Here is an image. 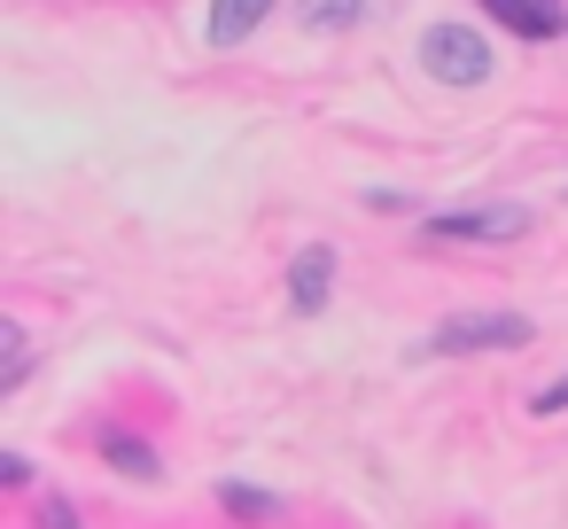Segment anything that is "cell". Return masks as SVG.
Listing matches in <instances>:
<instances>
[{"instance_id":"obj_4","label":"cell","mask_w":568,"mask_h":529,"mask_svg":"<svg viewBox=\"0 0 568 529\" xmlns=\"http://www.w3.org/2000/svg\"><path fill=\"white\" fill-rule=\"evenodd\" d=\"M327 296H335V250H327V242H312V250L288 265V304H296L304 319H320V312H327Z\"/></svg>"},{"instance_id":"obj_7","label":"cell","mask_w":568,"mask_h":529,"mask_svg":"<svg viewBox=\"0 0 568 529\" xmlns=\"http://www.w3.org/2000/svg\"><path fill=\"white\" fill-rule=\"evenodd\" d=\"M102 451H110V467H118V475H133V482H164V459H156L141 436H110Z\"/></svg>"},{"instance_id":"obj_9","label":"cell","mask_w":568,"mask_h":529,"mask_svg":"<svg viewBox=\"0 0 568 529\" xmlns=\"http://www.w3.org/2000/svg\"><path fill=\"white\" fill-rule=\"evenodd\" d=\"M0 343H9V366H0V397H17V389L32 382V343H24V327H0Z\"/></svg>"},{"instance_id":"obj_11","label":"cell","mask_w":568,"mask_h":529,"mask_svg":"<svg viewBox=\"0 0 568 529\" xmlns=\"http://www.w3.org/2000/svg\"><path fill=\"white\" fill-rule=\"evenodd\" d=\"M40 529H87L71 498H40Z\"/></svg>"},{"instance_id":"obj_3","label":"cell","mask_w":568,"mask_h":529,"mask_svg":"<svg viewBox=\"0 0 568 529\" xmlns=\"http://www.w3.org/2000/svg\"><path fill=\"white\" fill-rule=\"evenodd\" d=\"M420 63H428V79H444V87H483V79H490V40L467 32V24H436V32L420 40Z\"/></svg>"},{"instance_id":"obj_2","label":"cell","mask_w":568,"mask_h":529,"mask_svg":"<svg viewBox=\"0 0 568 529\" xmlns=\"http://www.w3.org/2000/svg\"><path fill=\"white\" fill-rule=\"evenodd\" d=\"M537 226V211L529 203H467V211H436V218H420V234L428 242H521Z\"/></svg>"},{"instance_id":"obj_5","label":"cell","mask_w":568,"mask_h":529,"mask_svg":"<svg viewBox=\"0 0 568 529\" xmlns=\"http://www.w3.org/2000/svg\"><path fill=\"white\" fill-rule=\"evenodd\" d=\"M483 9L506 24V32H521V40H560V0H483Z\"/></svg>"},{"instance_id":"obj_1","label":"cell","mask_w":568,"mask_h":529,"mask_svg":"<svg viewBox=\"0 0 568 529\" xmlns=\"http://www.w3.org/2000/svg\"><path fill=\"white\" fill-rule=\"evenodd\" d=\"M529 335H537V319H529V312H452V319H436V327H428L420 358H475V350H521Z\"/></svg>"},{"instance_id":"obj_12","label":"cell","mask_w":568,"mask_h":529,"mask_svg":"<svg viewBox=\"0 0 568 529\" xmlns=\"http://www.w3.org/2000/svg\"><path fill=\"white\" fill-rule=\"evenodd\" d=\"M529 413H568V374H560V382H545V389L529 397Z\"/></svg>"},{"instance_id":"obj_6","label":"cell","mask_w":568,"mask_h":529,"mask_svg":"<svg viewBox=\"0 0 568 529\" xmlns=\"http://www.w3.org/2000/svg\"><path fill=\"white\" fill-rule=\"evenodd\" d=\"M273 17V0H211V48H242Z\"/></svg>"},{"instance_id":"obj_10","label":"cell","mask_w":568,"mask_h":529,"mask_svg":"<svg viewBox=\"0 0 568 529\" xmlns=\"http://www.w3.org/2000/svg\"><path fill=\"white\" fill-rule=\"evenodd\" d=\"M358 9L366 0H304V24L312 32H343V24H358Z\"/></svg>"},{"instance_id":"obj_8","label":"cell","mask_w":568,"mask_h":529,"mask_svg":"<svg viewBox=\"0 0 568 529\" xmlns=\"http://www.w3.org/2000/svg\"><path fill=\"white\" fill-rule=\"evenodd\" d=\"M219 506H226L234 521H281V498L257 490V482H219Z\"/></svg>"}]
</instances>
